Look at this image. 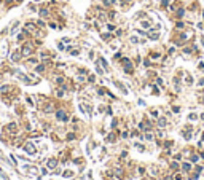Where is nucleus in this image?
I'll use <instances>...</instances> for the list:
<instances>
[{
	"instance_id": "nucleus-25",
	"label": "nucleus",
	"mask_w": 204,
	"mask_h": 180,
	"mask_svg": "<svg viewBox=\"0 0 204 180\" xmlns=\"http://www.w3.org/2000/svg\"><path fill=\"white\" fill-rule=\"evenodd\" d=\"M86 81L89 83V85H94V83H96V75H94V74H88Z\"/></svg>"
},
{
	"instance_id": "nucleus-40",
	"label": "nucleus",
	"mask_w": 204,
	"mask_h": 180,
	"mask_svg": "<svg viewBox=\"0 0 204 180\" xmlns=\"http://www.w3.org/2000/svg\"><path fill=\"white\" fill-rule=\"evenodd\" d=\"M37 26L40 27V29H43V27H45V22H43V19H38V21H37Z\"/></svg>"
},
{
	"instance_id": "nucleus-3",
	"label": "nucleus",
	"mask_w": 204,
	"mask_h": 180,
	"mask_svg": "<svg viewBox=\"0 0 204 180\" xmlns=\"http://www.w3.org/2000/svg\"><path fill=\"white\" fill-rule=\"evenodd\" d=\"M100 38H102V42H105V43H110L112 40H115V32H109V30H105V32H100Z\"/></svg>"
},
{
	"instance_id": "nucleus-52",
	"label": "nucleus",
	"mask_w": 204,
	"mask_h": 180,
	"mask_svg": "<svg viewBox=\"0 0 204 180\" xmlns=\"http://www.w3.org/2000/svg\"><path fill=\"white\" fill-rule=\"evenodd\" d=\"M199 120H202V121H204V112H202V113L199 115Z\"/></svg>"
},
{
	"instance_id": "nucleus-5",
	"label": "nucleus",
	"mask_w": 204,
	"mask_h": 180,
	"mask_svg": "<svg viewBox=\"0 0 204 180\" xmlns=\"http://www.w3.org/2000/svg\"><path fill=\"white\" fill-rule=\"evenodd\" d=\"M160 30H153V29H150L148 30V33H147V40H150V42H158L160 40Z\"/></svg>"
},
{
	"instance_id": "nucleus-31",
	"label": "nucleus",
	"mask_w": 204,
	"mask_h": 180,
	"mask_svg": "<svg viewBox=\"0 0 204 180\" xmlns=\"http://www.w3.org/2000/svg\"><path fill=\"white\" fill-rule=\"evenodd\" d=\"M45 69H46V65H45V62H43V64H38V65L35 67V70L38 72V74H42V72H45Z\"/></svg>"
},
{
	"instance_id": "nucleus-24",
	"label": "nucleus",
	"mask_w": 204,
	"mask_h": 180,
	"mask_svg": "<svg viewBox=\"0 0 204 180\" xmlns=\"http://www.w3.org/2000/svg\"><path fill=\"white\" fill-rule=\"evenodd\" d=\"M129 43H132V45H140V38L137 35H131L129 37Z\"/></svg>"
},
{
	"instance_id": "nucleus-48",
	"label": "nucleus",
	"mask_w": 204,
	"mask_h": 180,
	"mask_svg": "<svg viewBox=\"0 0 204 180\" xmlns=\"http://www.w3.org/2000/svg\"><path fill=\"white\" fill-rule=\"evenodd\" d=\"M116 125H118V120H116V118H113V121H112V128H116Z\"/></svg>"
},
{
	"instance_id": "nucleus-49",
	"label": "nucleus",
	"mask_w": 204,
	"mask_h": 180,
	"mask_svg": "<svg viewBox=\"0 0 204 180\" xmlns=\"http://www.w3.org/2000/svg\"><path fill=\"white\" fill-rule=\"evenodd\" d=\"M49 27H51V29H56V27H58V26H56L54 22H49Z\"/></svg>"
},
{
	"instance_id": "nucleus-30",
	"label": "nucleus",
	"mask_w": 204,
	"mask_h": 180,
	"mask_svg": "<svg viewBox=\"0 0 204 180\" xmlns=\"http://www.w3.org/2000/svg\"><path fill=\"white\" fill-rule=\"evenodd\" d=\"M124 35V30L123 29H120V27H118V29L115 30V38H121Z\"/></svg>"
},
{
	"instance_id": "nucleus-11",
	"label": "nucleus",
	"mask_w": 204,
	"mask_h": 180,
	"mask_svg": "<svg viewBox=\"0 0 204 180\" xmlns=\"http://www.w3.org/2000/svg\"><path fill=\"white\" fill-rule=\"evenodd\" d=\"M142 65L145 67V69H151V67H155V62H153V61L148 58V56H147V58L142 59Z\"/></svg>"
},
{
	"instance_id": "nucleus-19",
	"label": "nucleus",
	"mask_w": 204,
	"mask_h": 180,
	"mask_svg": "<svg viewBox=\"0 0 204 180\" xmlns=\"http://www.w3.org/2000/svg\"><path fill=\"white\" fill-rule=\"evenodd\" d=\"M151 94H155V96H160V94H161V91H160V86H158L155 81L151 83Z\"/></svg>"
},
{
	"instance_id": "nucleus-14",
	"label": "nucleus",
	"mask_w": 204,
	"mask_h": 180,
	"mask_svg": "<svg viewBox=\"0 0 204 180\" xmlns=\"http://www.w3.org/2000/svg\"><path fill=\"white\" fill-rule=\"evenodd\" d=\"M38 14H40V18H49V10L42 7V8H38Z\"/></svg>"
},
{
	"instance_id": "nucleus-8",
	"label": "nucleus",
	"mask_w": 204,
	"mask_h": 180,
	"mask_svg": "<svg viewBox=\"0 0 204 180\" xmlns=\"http://www.w3.org/2000/svg\"><path fill=\"white\" fill-rule=\"evenodd\" d=\"M56 118L61 121H67L69 120V115H67V112H64V110H56Z\"/></svg>"
},
{
	"instance_id": "nucleus-28",
	"label": "nucleus",
	"mask_w": 204,
	"mask_h": 180,
	"mask_svg": "<svg viewBox=\"0 0 204 180\" xmlns=\"http://www.w3.org/2000/svg\"><path fill=\"white\" fill-rule=\"evenodd\" d=\"M123 58V53L121 51H116L115 54H113V58H112V61H113V62H115V61H116V62H118V61H120Z\"/></svg>"
},
{
	"instance_id": "nucleus-27",
	"label": "nucleus",
	"mask_w": 204,
	"mask_h": 180,
	"mask_svg": "<svg viewBox=\"0 0 204 180\" xmlns=\"http://www.w3.org/2000/svg\"><path fill=\"white\" fill-rule=\"evenodd\" d=\"M77 74H78V75H86V77H88L89 70H86L84 67H78V69H77Z\"/></svg>"
},
{
	"instance_id": "nucleus-16",
	"label": "nucleus",
	"mask_w": 204,
	"mask_h": 180,
	"mask_svg": "<svg viewBox=\"0 0 204 180\" xmlns=\"http://www.w3.org/2000/svg\"><path fill=\"white\" fill-rule=\"evenodd\" d=\"M171 2H172V0H160V10L166 11V10H167V7L171 5Z\"/></svg>"
},
{
	"instance_id": "nucleus-7",
	"label": "nucleus",
	"mask_w": 204,
	"mask_h": 180,
	"mask_svg": "<svg viewBox=\"0 0 204 180\" xmlns=\"http://www.w3.org/2000/svg\"><path fill=\"white\" fill-rule=\"evenodd\" d=\"M174 29L177 30V32L185 30V29H186V22H185L183 19H175V22H174Z\"/></svg>"
},
{
	"instance_id": "nucleus-44",
	"label": "nucleus",
	"mask_w": 204,
	"mask_h": 180,
	"mask_svg": "<svg viewBox=\"0 0 204 180\" xmlns=\"http://www.w3.org/2000/svg\"><path fill=\"white\" fill-rule=\"evenodd\" d=\"M94 56H96V54H94V51H89V53H88V58L91 59V61H94Z\"/></svg>"
},
{
	"instance_id": "nucleus-13",
	"label": "nucleus",
	"mask_w": 204,
	"mask_h": 180,
	"mask_svg": "<svg viewBox=\"0 0 204 180\" xmlns=\"http://www.w3.org/2000/svg\"><path fill=\"white\" fill-rule=\"evenodd\" d=\"M185 77H183V81H185V85L186 86H191L195 83V80H193V77H191V74H183Z\"/></svg>"
},
{
	"instance_id": "nucleus-29",
	"label": "nucleus",
	"mask_w": 204,
	"mask_h": 180,
	"mask_svg": "<svg viewBox=\"0 0 204 180\" xmlns=\"http://www.w3.org/2000/svg\"><path fill=\"white\" fill-rule=\"evenodd\" d=\"M135 18H137V19H145V18H147V11H144V10L139 11V13L135 14Z\"/></svg>"
},
{
	"instance_id": "nucleus-21",
	"label": "nucleus",
	"mask_w": 204,
	"mask_h": 180,
	"mask_svg": "<svg viewBox=\"0 0 204 180\" xmlns=\"http://www.w3.org/2000/svg\"><path fill=\"white\" fill-rule=\"evenodd\" d=\"M166 51H167L166 54H169V56H174L175 53H177V51H179V48H177V46H175V45H172V46H169V48L166 49Z\"/></svg>"
},
{
	"instance_id": "nucleus-34",
	"label": "nucleus",
	"mask_w": 204,
	"mask_h": 180,
	"mask_svg": "<svg viewBox=\"0 0 204 180\" xmlns=\"http://www.w3.org/2000/svg\"><path fill=\"white\" fill-rule=\"evenodd\" d=\"M48 167H49V169H54V167H56V159H49L48 161Z\"/></svg>"
},
{
	"instance_id": "nucleus-6",
	"label": "nucleus",
	"mask_w": 204,
	"mask_h": 180,
	"mask_svg": "<svg viewBox=\"0 0 204 180\" xmlns=\"http://www.w3.org/2000/svg\"><path fill=\"white\" fill-rule=\"evenodd\" d=\"M139 26L142 27V29H145V30H150L151 27H153V21H151V19H148V18H145V19H140Z\"/></svg>"
},
{
	"instance_id": "nucleus-53",
	"label": "nucleus",
	"mask_w": 204,
	"mask_h": 180,
	"mask_svg": "<svg viewBox=\"0 0 204 180\" xmlns=\"http://www.w3.org/2000/svg\"><path fill=\"white\" fill-rule=\"evenodd\" d=\"M201 45H202V48H204V35L201 37Z\"/></svg>"
},
{
	"instance_id": "nucleus-22",
	"label": "nucleus",
	"mask_w": 204,
	"mask_h": 180,
	"mask_svg": "<svg viewBox=\"0 0 204 180\" xmlns=\"http://www.w3.org/2000/svg\"><path fill=\"white\" fill-rule=\"evenodd\" d=\"M113 83H115V85H116L118 88H120V91H121V93H124V94H128V89H126V88H124V85H123V83H121V81H118V80H113Z\"/></svg>"
},
{
	"instance_id": "nucleus-9",
	"label": "nucleus",
	"mask_w": 204,
	"mask_h": 180,
	"mask_svg": "<svg viewBox=\"0 0 204 180\" xmlns=\"http://www.w3.org/2000/svg\"><path fill=\"white\" fill-rule=\"evenodd\" d=\"M116 14H118V11L115 10V7H113V8H109V10H107V19H109V21H115V18H116Z\"/></svg>"
},
{
	"instance_id": "nucleus-1",
	"label": "nucleus",
	"mask_w": 204,
	"mask_h": 180,
	"mask_svg": "<svg viewBox=\"0 0 204 180\" xmlns=\"http://www.w3.org/2000/svg\"><path fill=\"white\" fill-rule=\"evenodd\" d=\"M185 14H186V8L183 7V3H179L177 10H175L174 13H172L174 19H183V18H185Z\"/></svg>"
},
{
	"instance_id": "nucleus-50",
	"label": "nucleus",
	"mask_w": 204,
	"mask_h": 180,
	"mask_svg": "<svg viewBox=\"0 0 204 180\" xmlns=\"http://www.w3.org/2000/svg\"><path fill=\"white\" fill-rule=\"evenodd\" d=\"M164 180H174V177L172 175H166V177H164Z\"/></svg>"
},
{
	"instance_id": "nucleus-33",
	"label": "nucleus",
	"mask_w": 204,
	"mask_h": 180,
	"mask_svg": "<svg viewBox=\"0 0 204 180\" xmlns=\"http://www.w3.org/2000/svg\"><path fill=\"white\" fill-rule=\"evenodd\" d=\"M150 116H153V118H156V120H158V116H160V115H158V110L156 109H151L150 110Z\"/></svg>"
},
{
	"instance_id": "nucleus-15",
	"label": "nucleus",
	"mask_w": 204,
	"mask_h": 180,
	"mask_svg": "<svg viewBox=\"0 0 204 180\" xmlns=\"http://www.w3.org/2000/svg\"><path fill=\"white\" fill-rule=\"evenodd\" d=\"M94 65H96V75H99V77H104V74H105V69L102 65H99L97 62H94Z\"/></svg>"
},
{
	"instance_id": "nucleus-46",
	"label": "nucleus",
	"mask_w": 204,
	"mask_h": 180,
	"mask_svg": "<svg viewBox=\"0 0 204 180\" xmlns=\"http://www.w3.org/2000/svg\"><path fill=\"white\" fill-rule=\"evenodd\" d=\"M73 139H75V134H73V132H70L69 136H67V140H73Z\"/></svg>"
},
{
	"instance_id": "nucleus-17",
	"label": "nucleus",
	"mask_w": 204,
	"mask_h": 180,
	"mask_svg": "<svg viewBox=\"0 0 204 180\" xmlns=\"http://www.w3.org/2000/svg\"><path fill=\"white\" fill-rule=\"evenodd\" d=\"M54 83L58 86H62V85H65V77H62V75H59V77H56L54 78Z\"/></svg>"
},
{
	"instance_id": "nucleus-36",
	"label": "nucleus",
	"mask_w": 204,
	"mask_h": 180,
	"mask_svg": "<svg viewBox=\"0 0 204 180\" xmlns=\"http://www.w3.org/2000/svg\"><path fill=\"white\" fill-rule=\"evenodd\" d=\"M182 167H183V171H185V172H188V171H191V166L188 164V163H183V166H182Z\"/></svg>"
},
{
	"instance_id": "nucleus-41",
	"label": "nucleus",
	"mask_w": 204,
	"mask_h": 180,
	"mask_svg": "<svg viewBox=\"0 0 204 180\" xmlns=\"http://www.w3.org/2000/svg\"><path fill=\"white\" fill-rule=\"evenodd\" d=\"M18 27H19V22H16V24H14L13 27H11V33H14L16 30H18Z\"/></svg>"
},
{
	"instance_id": "nucleus-26",
	"label": "nucleus",
	"mask_w": 204,
	"mask_h": 180,
	"mask_svg": "<svg viewBox=\"0 0 204 180\" xmlns=\"http://www.w3.org/2000/svg\"><path fill=\"white\" fill-rule=\"evenodd\" d=\"M24 150L27 151V153H30V155L35 153V147H33V145H30V144H27L26 147H24Z\"/></svg>"
},
{
	"instance_id": "nucleus-38",
	"label": "nucleus",
	"mask_w": 204,
	"mask_h": 180,
	"mask_svg": "<svg viewBox=\"0 0 204 180\" xmlns=\"http://www.w3.org/2000/svg\"><path fill=\"white\" fill-rule=\"evenodd\" d=\"M58 48H59V51H65V45L62 43V42H59V43H58Z\"/></svg>"
},
{
	"instance_id": "nucleus-12",
	"label": "nucleus",
	"mask_w": 204,
	"mask_h": 180,
	"mask_svg": "<svg viewBox=\"0 0 204 180\" xmlns=\"http://www.w3.org/2000/svg\"><path fill=\"white\" fill-rule=\"evenodd\" d=\"M105 27H107V30H109V32H115V30L118 29V26H116L113 21H107V22H105Z\"/></svg>"
},
{
	"instance_id": "nucleus-18",
	"label": "nucleus",
	"mask_w": 204,
	"mask_h": 180,
	"mask_svg": "<svg viewBox=\"0 0 204 180\" xmlns=\"http://www.w3.org/2000/svg\"><path fill=\"white\" fill-rule=\"evenodd\" d=\"M22 58V54H21V51H14L13 54H11V61L13 62H19V59Z\"/></svg>"
},
{
	"instance_id": "nucleus-54",
	"label": "nucleus",
	"mask_w": 204,
	"mask_h": 180,
	"mask_svg": "<svg viewBox=\"0 0 204 180\" xmlns=\"http://www.w3.org/2000/svg\"><path fill=\"white\" fill-rule=\"evenodd\" d=\"M175 2H177V3H183L185 0H175Z\"/></svg>"
},
{
	"instance_id": "nucleus-58",
	"label": "nucleus",
	"mask_w": 204,
	"mask_h": 180,
	"mask_svg": "<svg viewBox=\"0 0 204 180\" xmlns=\"http://www.w3.org/2000/svg\"><path fill=\"white\" fill-rule=\"evenodd\" d=\"M33 2H40V0H33Z\"/></svg>"
},
{
	"instance_id": "nucleus-43",
	"label": "nucleus",
	"mask_w": 204,
	"mask_h": 180,
	"mask_svg": "<svg viewBox=\"0 0 204 180\" xmlns=\"http://www.w3.org/2000/svg\"><path fill=\"white\" fill-rule=\"evenodd\" d=\"M72 175H73V172H70V171H65V172H64V177H67V178L72 177Z\"/></svg>"
},
{
	"instance_id": "nucleus-32",
	"label": "nucleus",
	"mask_w": 204,
	"mask_h": 180,
	"mask_svg": "<svg viewBox=\"0 0 204 180\" xmlns=\"http://www.w3.org/2000/svg\"><path fill=\"white\" fill-rule=\"evenodd\" d=\"M27 62H29V64H32V65H35V64H38V59H37V58H30V56H29Z\"/></svg>"
},
{
	"instance_id": "nucleus-42",
	"label": "nucleus",
	"mask_w": 204,
	"mask_h": 180,
	"mask_svg": "<svg viewBox=\"0 0 204 180\" xmlns=\"http://www.w3.org/2000/svg\"><path fill=\"white\" fill-rule=\"evenodd\" d=\"M8 129H10L11 132H14V131H16V125H14V123H11V125L8 126Z\"/></svg>"
},
{
	"instance_id": "nucleus-20",
	"label": "nucleus",
	"mask_w": 204,
	"mask_h": 180,
	"mask_svg": "<svg viewBox=\"0 0 204 180\" xmlns=\"http://www.w3.org/2000/svg\"><path fill=\"white\" fill-rule=\"evenodd\" d=\"M43 112H45V113H51V112H54V105L51 102H46V105L43 107Z\"/></svg>"
},
{
	"instance_id": "nucleus-55",
	"label": "nucleus",
	"mask_w": 204,
	"mask_h": 180,
	"mask_svg": "<svg viewBox=\"0 0 204 180\" xmlns=\"http://www.w3.org/2000/svg\"><path fill=\"white\" fill-rule=\"evenodd\" d=\"M199 102H201V104H204V96H202V97L199 99Z\"/></svg>"
},
{
	"instance_id": "nucleus-56",
	"label": "nucleus",
	"mask_w": 204,
	"mask_h": 180,
	"mask_svg": "<svg viewBox=\"0 0 204 180\" xmlns=\"http://www.w3.org/2000/svg\"><path fill=\"white\" fill-rule=\"evenodd\" d=\"M14 2H18V3H21V2H22V0H14Z\"/></svg>"
},
{
	"instance_id": "nucleus-39",
	"label": "nucleus",
	"mask_w": 204,
	"mask_h": 180,
	"mask_svg": "<svg viewBox=\"0 0 204 180\" xmlns=\"http://www.w3.org/2000/svg\"><path fill=\"white\" fill-rule=\"evenodd\" d=\"M144 139H147V140H153V134H151V132H147L145 136H144Z\"/></svg>"
},
{
	"instance_id": "nucleus-45",
	"label": "nucleus",
	"mask_w": 204,
	"mask_h": 180,
	"mask_svg": "<svg viewBox=\"0 0 204 180\" xmlns=\"http://www.w3.org/2000/svg\"><path fill=\"white\" fill-rule=\"evenodd\" d=\"M121 137H123V139H128V137H129V132H128V131L121 132Z\"/></svg>"
},
{
	"instance_id": "nucleus-23",
	"label": "nucleus",
	"mask_w": 204,
	"mask_h": 180,
	"mask_svg": "<svg viewBox=\"0 0 204 180\" xmlns=\"http://www.w3.org/2000/svg\"><path fill=\"white\" fill-rule=\"evenodd\" d=\"M135 33H137L139 37H145L147 38V33H148V30L142 29V27H139V29H135Z\"/></svg>"
},
{
	"instance_id": "nucleus-57",
	"label": "nucleus",
	"mask_w": 204,
	"mask_h": 180,
	"mask_svg": "<svg viewBox=\"0 0 204 180\" xmlns=\"http://www.w3.org/2000/svg\"><path fill=\"white\" fill-rule=\"evenodd\" d=\"M201 140H204V132H202V136H201Z\"/></svg>"
},
{
	"instance_id": "nucleus-51",
	"label": "nucleus",
	"mask_w": 204,
	"mask_h": 180,
	"mask_svg": "<svg viewBox=\"0 0 204 180\" xmlns=\"http://www.w3.org/2000/svg\"><path fill=\"white\" fill-rule=\"evenodd\" d=\"M191 161H193V163H195V161H198V156H196V155H193V156H191Z\"/></svg>"
},
{
	"instance_id": "nucleus-37",
	"label": "nucleus",
	"mask_w": 204,
	"mask_h": 180,
	"mask_svg": "<svg viewBox=\"0 0 204 180\" xmlns=\"http://www.w3.org/2000/svg\"><path fill=\"white\" fill-rule=\"evenodd\" d=\"M172 113H180V107L179 105H172Z\"/></svg>"
},
{
	"instance_id": "nucleus-47",
	"label": "nucleus",
	"mask_w": 204,
	"mask_h": 180,
	"mask_svg": "<svg viewBox=\"0 0 204 180\" xmlns=\"http://www.w3.org/2000/svg\"><path fill=\"white\" fill-rule=\"evenodd\" d=\"M72 40H70V38L69 37H64V38H62V43H70Z\"/></svg>"
},
{
	"instance_id": "nucleus-35",
	"label": "nucleus",
	"mask_w": 204,
	"mask_h": 180,
	"mask_svg": "<svg viewBox=\"0 0 204 180\" xmlns=\"http://www.w3.org/2000/svg\"><path fill=\"white\" fill-rule=\"evenodd\" d=\"M198 118H199V115H196V113H190L188 115V120L190 121H195V120H198Z\"/></svg>"
},
{
	"instance_id": "nucleus-4",
	"label": "nucleus",
	"mask_w": 204,
	"mask_h": 180,
	"mask_svg": "<svg viewBox=\"0 0 204 180\" xmlns=\"http://www.w3.org/2000/svg\"><path fill=\"white\" fill-rule=\"evenodd\" d=\"M148 58L155 62V61H161L163 58V51H160V49H151V51H148Z\"/></svg>"
},
{
	"instance_id": "nucleus-10",
	"label": "nucleus",
	"mask_w": 204,
	"mask_h": 180,
	"mask_svg": "<svg viewBox=\"0 0 204 180\" xmlns=\"http://www.w3.org/2000/svg\"><path fill=\"white\" fill-rule=\"evenodd\" d=\"M156 125H158V128L164 129V128L167 126V118H166V116H158V120H156Z\"/></svg>"
},
{
	"instance_id": "nucleus-2",
	"label": "nucleus",
	"mask_w": 204,
	"mask_h": 180,
	"mask_svg": "<svg viewBox=\"0 0 204 180\" xmlns=\"http://www.w3.org/2000/svg\"><path fill=\"white\" fill-rule=\"evenodd\" d=\"M33 53V45L30 43V42H26L24 45H22V48H21V54L22 56H27V58H29V56Z\"/></svg>"
}]
</instances>
